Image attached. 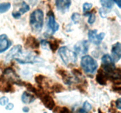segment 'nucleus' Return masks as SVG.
<instances>
[{
    "label": "nucleus",
    "mask_w": 121,
    "mask_h": 113,
    "mask_svg": "<svg viewBox=\"0 0 121 113\" xmlns=\"http://www.w3.org/2000/svg\"><path fill=\"white\" fill-rule=\"evenodd\" d=\"M44 23V12L41 9L34 10L30 16V24L32 30L35 32L41 31Z\"/></svg>",
    "instance_id": "f257e3e1"
},
{
    "label": "nucleus",
    "mask_w": 121,
    "mask_h": 113,
    "mask_svg": "<svg viewBox=\"0 0 121 113\" xmlns=\"http://www.w3.org/2000/svg\"><path fill=\"white\" fill-rule=\"evenodd\" d=\"M80 65L83 69L87 74H93L98 67V62L90 55H85L82 56Z\"/></svg>",
    "instance_id": "f03ea898"
},
{
    "label": "nucleus",
    "mask_w": 121,
    "mask_h": 113,
    "mask_svg": "<svg viewBox=\"0 0 121 113\" xmlns=\"http://www.w3.org/2000/svg\"><path fill=\"white\" fill-rule=\"evenodd\" d=\"M59 55L66 65L74 64L77 61V54L70 50L67 47H61L59 49Z\"/></svg>",
    "instance_id": "7ed1b4c3"
},
{
    "label": "nucleus",
    "mask_w": 121,
    "mask_h": 113,
    "mask_svg": "<svg viewBox=\"0 0 121 113\" xmlns=\"http://www.w3.org/2000/svg\"><path fill=\"white\" fill-rule=\"evenodd\" d=\"M15 84L14 79L9 77L8 74L3 73L0 76V92L2 93H13L14 88L13 84Z\"/></svg>",
    "instance_id": "20e7f679"
},
{
    "label": "nucleus",
    "mask_w": 121,
    "mask_h": 113,
    "mask_svg": "<svg viewBox=\"0 0 121 113\" xmlns=\"http://www.w3.org/2000/svg\"><path fill=\"white\" fill-rule=\"evenodd\" d=\"M97 32H98L97 29L89 30L88 32V38L90 42L98 45L100 44L102 40L104 39L105 34L104 32H101L99 34H97Z\"/></svg>",
    "instance_id": "39448f33"
},
{
    "label": "nucleus",
    "mask_w": 121,
    "mask_h": 113,
    "mask_svg": "<svg viewBox=\"0 0 121 113\" xmlns=\"http://www.w3.org/2000/svg\"><path fill=\"white\" fill-rule=\"evenodd\" d=\"M48 21H47V27L51 34H54L56 31L59 30V25L55 20V16L54 13L50 11L47 14Z\"/></svg>",
    "instance_id": "423d86ee"
},
{
    "label": "nucleus",
    "mask_w": 121,
    "mask_h": 113,
    "mask_svg": "<svg viewBox=\"0 0 121 113\" xmlns=\"http://www.w3.org/2000/svg\"><path fill=\"white\" fill-rule=\"evenodd\" d=\"M42 101L44 105L50 110H53L55 107V102L53 98L48 94L43 92L39 97Z\"/></svg>",
    "instance_id": "0eeeda50"
},
{
    "label": "nucleus",
    "mask_w": 121,
    "mask_h": 113,
    "mask_svg": "<svg viewBox=\"0 0 121 113\" xmlns=\"http://www.w3.org/2000/svg\"><path fill=\"white\" fill-rule=\"evenodd\" d=\"M74 52L78 55L85 54L89 51V44L87 40L78 42L74 47Z\"/></svg>",
    "instance_id": "6e6552de"
},
{
    "label": "nucleus",
    "mask_w": 121,
    "mask_h": 113,
    "mask_svg": "<svg viewBox=\"0 0 121 113\" xmlns=\"http://www.w3.org/2000/svg\"><path fill=\"white\" fill-rule=\"evenodd\" d=\"M22 53V46L21 45H17L13 47L11 50L8 52L5 57L7 62L10 61L13 59L19 56L20 54Z\"/></svg>",
    "instance_id": "1a4fd4ad"
},
{
    "label": "nucleus",
    "mask_w": 121,
    "mask_h": 113,
    "mask_svg": "<svg viewBox=\"0 0 121 113\" xmlns=\"http://www.w3.org/2000/svg\"><path fill=\"white\" fill-rule=\"evenodd\" d=\"M71 5V0H56V6L57 10L64 13L69 9Z\"/></svg>",
    "instance_id": "9d476101"
},
{
    "label": "nucleus",
    "mask_w": 121,
    "mask_h": 113,
    "mask_svg": "<svg viewBox=\"0 0 121 113\" xmlns=\"http://www.w3.org/2000/svg\"><path fill=\"white\" fill-rule=\"evenodd\" d=\"M11 41L6 34L0 35V54L4 52L11 45Z\"/></svg>",
    "instance_id": "9b49d317"
},
{
    "label": "nucleus",
    "mask_w": 121,
    "mask_h": 113,
    "mask_svg": "<svg viewBox=\"0 0 121 113\" xmlns=\"http://www.w3.org/2000/svg\"><path fill=\"white\" fill-rule=\"evenodd\" d=\"M121 45L119 42L114 44L112 45L111 52L112 54V59L114 62H118L121 59Z\"/></svg>",
    "instance_id": "f8f14e48"
},
{
    "label": "nucleus",
    "mask_w": 121,
    "mask_h": 113,
    "mask_svg": "<svg viewBox=\"0 0 121 113\" xmlns=\"http://www.w3.org/2000/svg\"><path fill=\"white\" fill-rule=\"evenodd\" d=\"M39 42L36 40L35 37L33 36H28L26 38V41L25 42V46L26 48H30L31 49H37L39 48Z\"/></svg>",
    "instance_id": "ddd939ff"
},
{
    "label": "nucleus",
    "mask_w": 121,
    "mask_h": 113,
    "mask_svg": "<svg viewBox=\"0 0 121 113\" xmlns=\"http://www.w3.org/2000/svg\"><path fill=\"white\" fill-rule=\"evenodd\" d=\"M96 81L101 85H105L107 84V81L108 80L107 75L105 74L102 69H100L96 75Z\"/></svg>",
    "instance_id": "4468645a"
},
{
    "label": "nucleus",
    "mask_w": 121,
    "mask_h": 113,
    "mask_svg": "<svg viewBox=\"0 0 121 113\" xmlns=\"http://www.w3.org/2000/svg\"><path fill=\"white\" fill-rule=\"evenodd\" d=\"M24 58H15V60L21 64H33L35 62V56L33 55H27L25 56Z\"/></svg>",
    "instance_id": "2eb2a0df"
},
{
    "label": "nucleus",
    "mask_w": 121,
    "mask_h": 113,
    "mask_svg": "<svg viewBox=\"0 0 121 113\" xmlns=\"http://www.w3.org/2000/svg\"><path fill=\"white\" fill-rule=\"evenodd\" d=\"M35 100V97L33 94H30V93H28L27 91L24 92L22 93V95H21V101L24 104H31L33 102H34Z\"/></svg>",
    "instance_id": "dca6fc26"
},
{
    "label": "nucleus",
    "mask_w": 121,
    "mask_h": 113,
    "mask_svg": "<svg viewBox=\"0 0 121 113\" xmlns=\"http://www.w3.org/2000/svg\"><path fill=\"white\" fill-rule=\"evenodd\" d=\"M57 72L58 74L61 77L62 79L63 80L64 82L66 84H70L71 83V77L69 75L68 73L66 70L63 69H57Z\"/></svg>",
    "instance_id": "f3484780"
},
{
    "label": "nucleus",
    "mask_w": 121,
    "mask_h": 113,
    "mask_svg": "<svg viewBox=\"0 0 121 113\" xmlns=\"http://www.w3.org/2000/svg\"><path fill=\"white\" fill-rule=\"evenodd\" d=\"M113 64H115L114 61L109 54H105L102 58V65H109Z\"/></svg>",
    "instance_id": "a211bd4d"
},
{
    "label": "nucleus",
    "mask_w": 121,
    "mask_h": 113,
    "mask_svg": "<svg viewBox=\"0 0 121 113\" xmlns=\"http://www.w3.org/2000/svg\"><path fill=\"white\" fill-rule=\"evenodd\" d=\"M48 45H49L50 49L54 52L59 48L60 45V42L58 40H54L53 41H48Z\"/></svg>",
    "instance_id": "6ab92c4d"
},
{
    "label": "nucleus",
    "mask_w": 121,
    "mask_h": 113,
    "mask_svg": "<svg viewBox=\"0 0 121 113\" xmlns=\"http://www.w3.org/2000/svg\"><path fill=\"white\" fill-rule=\"evenodd\" d=\"M102 5L106 9H111L113 6V1L112 0H100Z\"/></svg>",
    "instance_id": "aec40b11"
},
{
    "label": "nucleus",
    "mask_w": 121,
    "mask_h": 113,
    "mask_svg": "<svg viewBox=\"0 0 121 113\" xmlns=\"http://www.w3.org/2000/svg\"><path fill=\"white\" fill-rule=\"evenodd\" d=\"M11 8V4L9 2H4L0 4V13H5L8 11Z\"/></svg>",
    "instance_id": "412c9836"
},
{
    "label": "nucleus",
    "mask_w": 121,
    "mask_h": 113,
    "mask_svg": "<svg viewBox=\"0 0 121 113\" xmlns=\"http://www.w3.org/2000/svg\"><path fill=\"white\" fill-rule=\"evenodd\" d=\"M30 7L26 2H22L21 4V7L19 9L18 12L21 14V15H23L25 13L27 12L30 10Z\"/></svg>",
    "instance_id": "4be33fe9"
},
{
    "label": "nucleus",
    "mask_w": 121,
    "mask_h": 113,
    "mask_svg": "<svg viewBox=\"0 0 121 113\" xmlns=\"http://www.w3.org/2000/svg\"><path fill=\"white\" fill-rule=\"evenodd\" d=\"M82 109L85 113H88L92 109V105L88 101H86L84 102L83 104Z\"/></svg>",
    "instance_id": "5701e85b"
},
{
    "label": "nucleus",
    "mask_w": 121,
    "mask_h": 113,
    "mask_svg": "<svg viewBox=\"0 0 121 113\" xmlns=\"http://www.w3.org/2000/svg\"><path fill=\"white\" fill-rule=\"evenodd\" d=\"M72 21L74 22V24H77L80 22V20H81V16H80V14L78 12H74L72 14V16H71Z\"/></svg>",
    "instance_id": "b1692460"
},
{
    "label": "nucleus",
    "mask_w": 121,
    "mask_h": 113,
    "mask_svg": "<svg viewBox=\"0 0 121 113\" xmlns=\"http://www.w3.org/2000/svg\"><path fill=\"white\" fill-rule=\"evenodd\" d=\"M85 15H89V18L87 22L89 24L92 25L95 22L96 20V15L94 13H88V14H85Z\"/></svg>",
    "instance_id": "393cba45"
},
{
    "label": "nucleus",
    "mask_w": 121,
    "mask_h": 113,
    "mask_svg": "<svg viewBox=\"0 0 121 113\" xmlns=\"http://www.w3.org/2000/svg\"><path fill=\"white\" fill-rule=\"evenodd\" d=\"M93 7V5L91 3L89 2H85L83 5V12L84 13H87V12L91 10V8Z\"/></svg>",
    "instance_id": "a878e982"
},
{
    "label": "nucleus",
    "mask_w": 121,
    "mask_h": 113,
    "mask_svg": "<svg viewBox=\"0 0 121 113\" xmlns=\"http://www.w3.org/2000/svg\"><path fill=\"white\" fill-rule=\"evenodd\" d=\"M46 78L44 76H43V75H38L37 76H36L35 77V82H37V84H39V85H42L43 82L44 80Z\"/></svg>",
    "instance_id": "bb28decb"
},
{
    "label": "nucleus",
    "mask_w": 121,
    "mask_h": 113,
    "mask_svg": "<svg viewBox=\"0 0 121 113\" xmlns=\"http://www.w3.org/2000/svg\"><path fill=\"white\" fill-rule=\"evenodd\" d=\"M52 89L54 91L57 92V93H59V92H61V91L63 90L64 88L61 84H57L53 85V86L52 87Z\"/></svg>",
    "instance_id": "cd10ccee"
},
{
    "label": "nucleus",
    "mask_w": 121,
    "mask_h": 113,
    "mask_svg": "<svg viewBox=\"0 0 121 113\" xmlns=\"http://www.w3.org/2000/svg\"><path fill=\"white\" fill-rule=\"evenodd\" d=\"M9 102V99L5 96L2 97L0 98V105L2 106H4L7 105Z\"/></svg>",
    "instance_id": "c85d7f7f"
},
{
    "label": "nucleus",
    "mask_w": 121,
    "mask_h": 113,
    "mask_svg": "<svg viewBox=\"0 0 121 113\" xmlns=\"http://www.w3.org/2000/svg\"><path fill=\"white\" fill-rule=\"evenodd\" d=\"M99 13L100 14V16L102 18H105L106 16V14H107V11L105 10V9H104V8H100V10H99Z\"/></svg>",
    "instance_id": "c756f323"
},
{
    "label": "nucleus",
    "mask_w": 121,
    "mask_h": 113,
    "mask_svg": "<svg viewBox=\"0 0 121 113\" xmlns=\"http://www.w3.org/2000/svg\"><path fill=\"white\" fill-rule=\"evenodd\" d=\"M59 113H70L69 109L66 107H63V108H60L59 110Z\"/></svg>",
    "instance_id": "7c9ffc66"
},
{
    "label": "nucleus",
    "mask_w": 121,
    "mask_h": 113,
    "mask_svg": "<svg viewBox=\"0 0 121 113\" xmlns=\"http://www.w3.org/2000/svg\"><path fill=\"white\" fill-rule=\"evenodd\" d=\"M12 16L15 19H18L21 17V15L20 13H19L18 12H14L12 13Z\"/></svg>",
    "instance_id": "2f4dec72"
},
{
    "label": "nucleus",
    "mask_w": 121,
    "mask_h": 113,
    "mask_svg": "<svg viewBox=\"0 0 121 113\" xmlns=\"http://www.w3.org/2000/svg\"><path fill=\"white\" fill-rule=\"evenodd\" d=\"M115 104L116 107L118 109H121V98H118L117 101H115Z\"/></svg>",
    "instance_id": "473e14b6"
},
{
    "label": "nucleus",
    "mask_w": 121,
    "mask_h": 113,
    "mask_svg": "<svg viewBox=\"0 0 121 113\" xmlns=\"http://www.w3.org/2000/svg\"><path fill=\"white\" fill-rule=\"evenodd\" d=\"M14 105L13 103H8L6 105L5 109L7 110H12L14 108Z\"/></svg>",
    "instance_id": "72a5a7b5"
},
{
    "label": "nucleus",
    "mask_w": 121,
    "mask_h": 113,
    "mask_svg": "<svg viewBox=\"0 0 121 113\" xmlns=\"http://www.w3.org/2000/svg\"><path fill=\"white\" fill-rule=\"evenodd\" d=\"M112 1H113V2H115V3L117 4V5L118 6V7H119V8H121V0H112Z\"/></svg>",
    "instance_id": "f704fd0d"
},
{
    "label": "nucleus",
    "mask_w": 121,
    "mask_h": 113,
    "mask_svg": "<svg viewBox=\"0 0 121 113\" xmlns=\"http://www.w3.org/2000/svg\"><path fill=\"white\" fill-rule=\"evenodd\" d=\"M29 111H30L29 108L27 107H23V108H22V111L24 112V113H28Z\"/></svg>",
    "instance_id": "c9c22d12"
},
{
    "label": "nucleus",
    "mask_w": 121,
    "mask_h": 113,
    "mask_svg": "<svg viewBox=\"0 0 121 113\" xmlns=\"http://www.w3.org/2000/svg\"><path fill=\"white\" fill-rule=\"evenodd\" d=\"M99 113H102V112L100 109H99Z\"/></svg>",
    "instance_id": "e433bc0d"
},
{
    "label": "nucleus",
    "mask_w": 121,
    "mask_h": 113,
    "mask_svg": "<svg viewBox=\"0 0 121 113\" xmlns=\"http://www.w3.org/2000/svg\"></svg>",
    "instance_id": "4c0bfd02"
}]
</instances>
